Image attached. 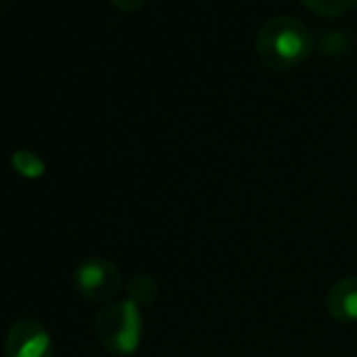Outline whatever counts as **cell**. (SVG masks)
I'll list each match as a JSON object with an SVG mask.
<instances>
[{
	"label": "cell",
	"mask_w": 357,
	"mask_h": 357,
	"mask_svg": "<svg viewBox=\"0 0 357 357\" xmlns=\"http://www.w3.org/2000/svg\"><path fill=\"white\" fill-rule=\"evenodd\" d=\"M7 357H53V342L49 330L36 319H22L5 340Z\"/></svg>",
	"instance_id": "cell-4"
},
{
	"label": "cell",
	"mask_w": 357,
	"mask_h": 357,
	"mask_svg": "<svg viewBox=\"0 0 357 357\" xmlns=\"http://www.w3.org/2000/svg\"><path fill=\"white\" fill-rule=\"evenodd\" d=\"M0 7H3V0H0Z\"/></svg>",
	"instance_id": "cell-10"
},
{
	"label": "cell",
	"mask_w": 357,
	"mask_h": 357,
	"mask_svg": "<svg viewBox=\"0 0 357 357\" xmlns=\"http://www.w3.org/2000/svg\"><path fill=\"white\" fill-rule=\"evenodd\" d=\"M126 292H128V301H132L135 305L141 307V305H151L158 301L160 286L149 273H137L130 278Z\"/></svg>",
	"instance_id": "cell-6"
},
{
	"label": "cell",
	"mask_w": 357,
	"mask_h": 357,
	"mask_svg": "<svg viewBox=\"0 0 357 357\" xmlns=\"http://www.w3.org/2000/svg\"><path fill=\"white\" fill-rule=\"evenodd\" d=\"M145 3L147 0H112V5L124 13H137L139 9L145 7Z\"/></svg>",
	"instance_id": "cell-9"
},
{
	"label": "cell",
	"mask_w": 357,
	"mask_h": 357,
	"mask_svg": "<svg viewBox=\"0 0 357 357\" xmlns=\"http://www.w3.org/2000/svg\"><path fill=\"white\" fill-rule=\"evenodd\" d=\"M328 313L342 324L357 321V278H342L332 284L326 298Z\"/></svg>",
	"instance_id": "cell-5"
},
{
	"label": "cell",
	"mask_w": 357,
	"mask_h": 357,
	"mask_svg": "<svg viewBox=\"0 0 357 357\" xmlns=\"http://www.w3.org/2000/svg\"><path fill=\"white\" fill-rule=\"evenodd\" d=\"M74 286L89 301L112 303V298L122 288V275H120V269L112 261L93 257V259L82 261L76 267Z\"/></svg>",
	"instance_id": "cell-3"
},
{
	"label": "cell",
	"mask_w": 357,
	"mask_h": 357,
	"mask_svg": "<svg viewBox=\"0 0 357 357\" xmlns=\"http://www.w3.org/2000/svg\"><path fill=\"white\" fill-rule=\"evenodd\" d=\"M95 334L101 347L112 355H132L141 344L143 317L139 305L132 301H112L105 305L95 321Z\"/></svg>",
	"instance_id": "cell-2"
},
{
	"label": "cell",
	"mask_w": 357,
	"mask_h": 357,
	"mask_svg": "<svg viewBox=\"0 0 357 357\" xmlns=\"http://www.w3.org/2000/svg\"><path fill=\"white\" fill-rule=\"evenodd\" d=\"M303 7L313 11L315 15L321 17H340L347 15L355 5L357 0H298Z\"/></svg>",
	"instance_id": "cell-8"
},
{
	"label": "cell",
	"mask_w": 357,
	"mask_h": 357,
	"mask_svg": "<svg viewBox=\"0 0 357 357\" xmlns=\"http://www.w3.org/2000/svg\"><path fill=\"white\" fill-rule=\"evenodd\" d=\"M11 164H13V168L17 170V174L26 176V178H38V176H43L45 170H47L45 160H43L38 153L30 151V149H17V151L11 155Z\"/></svg>",
	"instance_id": "cell-7"
},
{
	"label": "cell",
	"mask_w": 357,
	"mask_h": 357,
	"mask_svg": "<svg viewBox=\"0 0 357 357\" xmlns=\"http://www.w3.org/2000/svg\"><path fill=\"white\" fill-rule=\"evenodd\" d=\"M255 47L261 61L269 70L286 72L309 59L315 38L301 20L278 15L261 26Z\"/></svg>",
	"instance_id": "cell-1"
}]
</instances>
